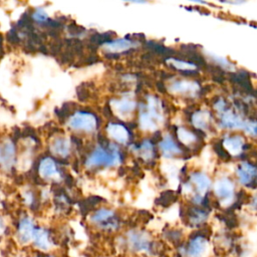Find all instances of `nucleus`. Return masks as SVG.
I'll use <instances>...</instances> for the list:
<instances>
[{
	"mask_svg": "<svg viewBox=\"0 0 257 257\" xmlns=\"http://www.w3.org/2000/svg\"><path fill=\"white\" fill-rule=\"evenodd\" d=\"M203 52H204V55L210 61H212L214 64L220 66L222 69L227 70V71H235V69H236L235 63L230 61L227 57H225L223 55H220L216 52H213L211 50H208V49H204Z\"/></svg>",
	"mask_w": 257,
	"mask_h": 257,
	"instance_id": "24",
	"label": "nucleus"
},
{
	"mask_svg": "<svg viewBox=\"0 0 257 257\" xmlns=\"http://www.w3.org/2000/svg\"><path fill=\"white\" fill-rule=\"evenodd\" d=\"M38 172L40 177L43 179L54 181L60 180V173L57 169L55 162L51 158H44L41 160L38 167Z\"/></svg>",
	"mask_w": 257,
	"mask_h": 257,
	"instance_id": "17",
	"label": "nucleus"
},
{
	"mask_svg": "<svg viewBox=\"0 0 257 257\" xmlns=\"http://www.w3.org/2000/svg\"><path fill=\"white\" fill-rule=\"evenodd\" d=\"M189 182L194 190V194L191 198L192 202L196 205H200L212 186L211 179L204 172H192L189 176Z\"/></svg>",
	"mask_w": 257,
	"mask_h": 257,
	"instance_id": "6",
	"label": "nucleus"
},
{
	"mask_svg": "<svg viewBox=\"0 0 257 257\" xmlns=\"http://www.w3.org/2000/svg\"><path fill=\"white\" fill-rule=\"evenodd\" d=\"M165 122V112L162 101L155 95H148L147 102L139 114V125L144 132L154 133Z\"/></svg>",
	"mask_w": 257,
	"mask_h": 257,
	"instance_id": "1",
	"label": "nucleus"
},
{
	"mask_svg": "<svg viewBox=\"0 0 257 257\" xmlns=\"http://www.w3.org/2000/svg\"><path fill=\"white\" fill-rule=\"evenodd\" d=\"M213 190L221 207L227 208L232 205L235 199V185L231 179L228 177L218 178L213 185Z\"/></svg>",
	"mask_w": 257,
	"mask_h": 257,
	"instance_id": "5",
	"label": "nucleus"
},
{
	"mask_svg": "<svg viewBox=\"0 0 257 257\" xmlns=\"http://www.w3.org/2000/svg\"><path fill=\"white\" fill-rule=\"evenodd\" d=\"M211 112L206 108H200L193 112L191 116V122L193 126L197 130L207 131L210 126Z\"/></svg>",
	"mask_w": 257,
	"mask_h": 257,
	"instance_id": "23",
	"label": "nucleus"
},
{
	"mask_svg": "<svg viewBox=\"0 0 257 257\" xmlns=\"http://www.w3.org/2000/svg\"><path fill=\"white\" fill-rule=\"evenodd\" d=\"M15 163V146L9 139L0 143V166L9 171Z\"/></svg>",
	"mask_w": 257,
	"mask_h": 257,
	"instance_id": "14",
	"label": "nucleus"
},
{
	"mask_svg": "<svg viewBox=\"0 0 257 257\" xmlns=\"http://www.w3.org/2000/svg\"><path fill=\"white\" fill-rule=\"evenodd\" d=\"M236 177L240 185L247 186L257 177V167L249 162H242L236 169Z\"/></svg>",
	"mask_w": 257,
	"mask_h": 257,
	"instance_id": "15",
	"label": "nucleus"
},
{
	"mask_svg": "<svg viewBox=\"0 0 257 257\" xmlns=\"http://www.w3.org/2000/svg\"><path fill=\"white\" fill-rule=\"evenodd\" d=\"M35 251L39 252H52L54 242L49 231L42 227H37L31 243Z\"/></svg>",
	"mask_w": 257,
	"mask_h": 257,
	"instance_id": "13",
	"label": "nucleus"
},
{
	"mask_svg": "<svg viewBox=\"0 0 257 257\" xmlns=\"http://www.w3.org/2000/svg\"><path fill=\"white\" fill-rule=\"evenodd\" d=\"M214 110L217 112V114H221L227 107H226V101L223 98H219L213 105Z\"/></svg>",
	"mask_w": 257,
	"mask_h": 257,
	"instance_id": "30",
	"label": "nucleus"
},
{
	"mask_svg": "<svg viewBox=\"0 0 257 257\" xmlns=\"http://www.w3.org/2000/svg\"><path fill=\"white\" fill-rule=\"evenodd\" d=\"M223 147L224 149L232 156L238 157L243 153L245 147V140L242 136H227L223 139Z\"/></svg>",
	"mask_w": 257,
	"mask_h": 257,
	"instance_id": "16",
	"label": "nucleus"
},
{
	"mask_svg": "<svg viewBox=\"0 0 257 257\" xmlns=\"http://www.w3.org/2000/svg\"><path fill=\"white\" fill-rule=\"evenodd\" d=\"M32 16H33V18H34L36 21H39V22H43V21H45V20L47 19V14H46V12H45L43 9H41V8L36 9Z\"/></svg>",
	"mask_w": 257,
	"mask_h": 257,
	"instance_id": "31",
	"label": "nucleus"
},
{
	"mask_svg": "<svg viewBox=\"0 0 257 257\" xmlns=\"http://www.w3.org/2000/svg\"><path fill=\"white\" fill-rule=\"evenodd\" d=\"M89 222L105 233H113L120 227V222L115 212L107 208H99L94 211L89 217Z\"/></svg>",
	"mask_w": 257,
	"mask_h": 257,
	"instance_id": "4",
	"label": "nucleus"
},
{
	"mask_svg": "<svg viewBox=\"0 0 257 257\" xmlns=\"http://www.w3.org/2000/svg\"><path fill=\"white\" fill-rule=\"evenodd\" d=\"M67 125L73 131H82L85 133H92L96 128L97 120L95 116L91 113L76 111L68 118Z\"/></svg>",
	"mask_w": 257,
	"mask_h": 257,
	"instance_id": "9",
	"label": "nucleus"
},
{
	"mask_svg": "<svg viewBox=\"0 0 257 257\" xmlns=\"http://www.w3.org/2000/svg\"><path fill=\"white\" fill-rule=\"evenodd\" d=\"M243 132L251 138H257V120L247 119V122Z\"/></svg>",
	"mask_w": 257,
	"mask_h": 257,
	"instance_id": "29",
	"label": "nucleus"
},
{
	"mask_svg": "<svg viewBox=\"0 0 257 257\" xmlns=\"http://www.w3.org/2000/svg\"><path fill=\"white\" fill-rule=\"evenodd\" d=\"M6 231V222L4 218L0 215V237L5 233Z\"/></svg>",
	"mask_w": 257,
	"mask_h": 257,
	"instance_id": "34",
	"label": "nucleus"
},
{
	"mask_svg": "<svg viewBox=\"0 0 257 257\" xmlns=\"http://www.w3.org/2000/svg\"><path fill=\"white\" fill-rule=\"evenodd\" d=\"M111 110L121 119H128L134 113L137 102L133 97V93H124L119 98H113L109 101Z\"/></svg>",
	"mask_w": 257,
	"mask_h": 257,
	"instance_id": "8",
	"label": "nucleus"
},
{
	"mask_svg": "<svg viewBox=\"0 0 257 257\" xmlns=\"http://www.w3.org/2000/svg\"><path fill=\"white\" fill-rule=\"evenodd\" d=\"M23 198H24V202L27 204V205H31L32 202H33V195L31 192H25L23 194Z\"/></svg>",
	"mask_w": 257,
	"mask_h": 257,
	"instance_id": "33",
	"label": "nucleus"
},
{
	"mask_svg": "<svg viewBox=\"0 0 257 257\" xmlns=\"http://www.w3.org/2000/svg\"><path fill=\"white\" fill-rule=\"evenodd\" d=\"M208 218V214L200 209H193L191 214L189 215L190 223L193 225H199L205 222Z\"/></svg>",
	"mask_w": 257,
	"mask_h": 257,
	"instance_id": "28",
	"label": "nucleus"
},
{
	"mask_svg": "<svg viewBox=\"0 0 257 257\" xmlns=\"http://www.w3.org/2000/svg\"><path fill=\"white\" fill-rule=\"evenodd\" d=\"M137 46L135 42L126 38H118L102 44L101 48L107 53H120Z\"/></svg>",
	"mask_w": 257,
	"mask_h": 257,
	"instance_id": "19",
	"label": "nucleus"
},
{
	"mask_svg": "<svg viewBox=\"0 0 257 257\" xmlns=\"http://www.w3.org/2000/svg\"><path fill=\"white\" fill-rule=\"evenodd\" d=\"M121 163V157L116 146L110 145L109 150H104L97 146L85 162V166L89 169L96 167L111 168L116 167Z\"/></svg>",
	"mask_w": 257,
	"mask_h": 257,
	"instance_id": "3",
	"label": "nucleus"
},
{
	"mask_svg": "<svg viewBox=\"0 0 257 257\" xmlns=\"http://www.w3.org/2000/svg\"><path fill=\"white\" fill-rule=\"evenodd\" d=\"M120 239L119 247L132 254H150L153 252L154 242L150 234L144 230L131 229Z\"/></svg>",
	"mask_w": 257,
	"mask_h": 257,
	"instance_id": "2",
	"label": "nucleus"
},
{
	"mask_svg": "<svg viewBox=\"0 0 257 257\" xmlns=\"http://www.w3.org/2000/svg\"><path fill=\"white\" fill-rule=\"evenodd\" d=\"M32 257H58L56 254L52 252H39V251H34V254Z\"/></svg>",
	"mask_w": 257,
	"mask_h": 257,
	"instance_id": "32",
	"label": "nucleus"
},
{
	"mask_svg": "<svg viewBox=\"0 0 257 257\" xmlns=\"http://www.w3.org/2000/svg\"><path fill=\"white\" fill-rule=\"evenodd\" d=\"M137 153L139 156L146 162H150L154 158V146L149 140H145L139 149H137Z\"/></svg>",
	"mask_w": 257,
	"mask_h": 257,
	"instance_id": "27",
	"label": "nucleus"
},
{
	"mask_svg": "<svg viewBox=\"0 0 257 257\" xmlns=\"http://www.w3.org/2000/svg\"><path fill=\"white\" fill-rule=\"evenodd\" d=\"M167 63L171 66H173L177 70L181 71H195L197 69V65L190 61H185L177 58H169L167 59Z\"/></svg>",
	"mask_w": 257,
	"mask_h": 257,
	"instance_id": "26",
	"label": "nucleus"
},
{
	"mask_svg": "<svg viewBox=\"0 0 257 257\" xmlns=\"http://www.w3.org/2000/svg\"><path fill=\"white\" fill-rule=\"evenodd\" d=\"M184 166L183 160L177 159H165L161 164V170L167 177L170 186L173 189H177L179 186V175Z\"/></svg>",
	"mask_w": 257,
	"mask_h": 257,
	"instance_id": "11",
	"label": "nucleus"
},
{
	"mask_svg": "<svg viewBox=\"0 0 257 257\" xmlns=\"http://www.w3.org/2000/svg\"><path fill=\"white\" fill-rule=\"evenodd\" d=\"M176 133H177V138L180 141V143L186 147L193 146L197 142V136L184 126H179L177 128Z\"/></svg>",
	"mask_w": 257,
	"mask_h": 257,
	"instance_id": "25",
	"label": "nucleus"
},
{
	"mask_svg": "<svg viewBox=\"0 0 257 257\" xmlns=\"http://www.w3.org/2000/svg\"><path fill=\"white\" fill-rule=\"evenodd\" d=\"M208 249V241L203 236H196L191 239L188 249L187 257H202Z\"/></svg>",
	"mask_w": 257,
	"mask_h": 257,
	"instance_id": "22",
	"label": "nucleus"
},
{
	"mask_svg": "<svg viewBox=\"0 0 257 257\" xmlns=\"http://www.w3.org/2000/svg\"><path fill=\"white\" fill-rule=\"evenodd\" d=\"M70 150V141L65 137H55L50 143V152L59 158H66Z\"/></svg>",
	"mask_w": 257,
	"mask_h": 257,
	"instance_id": "20",
	"label": "nucleus"
},
{
	"mask_svg": "<svg viewBox=\"0 0 257 257\" xmlns=\"http://www.w3.org/2000/svg\"><path fill=\"white\" fill-rule=\"evenodd\" d=\"M219 127L222 130H244L247 119L241 114L235 112L231 108H226L221 114L218 115Z\"/></svg>",
	"mask_w": 257,
	"mask_h": 257,
	"instance_id": "12",
	"label": "nucleus"
},
{
	"mask_svg": "<svg viewBox=\"0 0 257 257\" xmlns=\"http://www.w3.org/2000/svg\"><path fill=\"white\" fill-rule=\"evenodd\" d=\"M221 3H223V4H231V5H241V4H244L245 1H223Z\"/></svg>",
	"mask_w": 257,
	"mask_h": 257,
	"instance_id": "35",
	"label": "nucleus"
},
{
	"mask_svg": "<svg viewBox=\"0 0 257 257\" xmlns=\"http://www.w3.org/2000/svg\"><path fill=\"white\" fill-rule=\"evenodd\" d=\"M159 148L165 159H171L175 156L182 154L181 148L176 144L170 134H166L163 137V139L159 143Z\"/></svg>",
	"mask_w": 257,
	"mask_h": 257,
	"instance_id": "18",
	"label": "nucleus"
},
{
	"mask_svg": "<svg viewBox=\"0 0 257 257\" xmlns=\"http://www.w3.org/2000/svg\"><path fill=\"white\" fill-rule=\"evenodd\" d=\"M106 134L108 138L118 144L125 145L130 140L128 131L125 128V126L119 123H109L106 126Z\"/></svg>",
	"mask_w": 257,
	"mask_h": 257,
	"instance_id": "21",
	"label": "nucleus"
},
{
	"mask_svg": "<svg viewBox=\"0 0 257 257\" xmlns=\"http://www.w3.org/2000/svg\"><path fill=\"white\" fill-rule=\"evenodd\" d=\"M171 94L194 98L199 94L201 86L198 81L192 79H173L167 85Z\"/></svg>",
	"mask_w": 257,
	"mask_h": 257,
	"instance_id": "7",
	"label": "nucleus"
},
{
	"mask_svg": "<svg viewBox=\"0 0 257 257\" xmlns=\"http://www.w3.org/2000/svg\"><path fill=\"white\" fill-rule=\"evenodd\" d=\"M36 228L37 226L29 216L22 217L19 220L16 233H15V238L17 242L21 246L31 245Z\"/></svg>",
	"mask_w": 257,
	"mask_h": 257,
	"instance_id": "10",
	"label": "nucleus"
}]
</instances>
